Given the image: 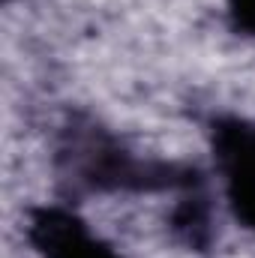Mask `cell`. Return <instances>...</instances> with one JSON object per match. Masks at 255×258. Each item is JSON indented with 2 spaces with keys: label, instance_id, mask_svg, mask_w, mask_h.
Here are the masks:
<instances>
[{
  "label": "cell",
  "instance_id": "4",
  "mask_svg": "<svg viewBox=\"0 0 255 258\" xmlns=\"http://www.w3.org/2000/svg\"><path fill=\"white\" fill-rule=\"evenodd\" d=\"M225 18L237 36L255 42V0H225Z\"/></svg>",
  "mask_w": 255,
  "mask_h": 258
},
{
  "label": "cell",
  "instance_id": "2",
  "mask_svg": "<svg viewBox=\"0 0 255 258\" xmlns=\"http://www.w3.org/2000/svg\"><path fill=\"white\" fill-rule=\"evenodd\" d=\"M204 135L216 192L228 216L255 237V117L237 111L210 114Z\"/></svg>",
  "mask_w": 255,
  "mask_h": 258
},
{
  "label": "cell",
  "instance_id": "1",
  "mask_svg": "<svg viewBox=\"0 0 255 258\" xmlns=\"http://www.w3.org/2000/svg\"><path fill=\"white\" fill-rule=\"evenodd\" d=\"M51 162L60 198L69 204L111 192H186L204 183V174L195 165L141 156L114 129L78 114L60 126Z\"/></svg>",
  "mask_w": 255,
  "mask_h": 258
},
{
  "label": "cell",
  "instance_id": "3",
  "mask_svg": "<svg viewBox=\"0 0 255 258\" xmlns=\"http://www.w3.org/2000/svg\"><path fill=\"white\" fill-rule=\"evenodd\" d=\"M24 240L36 258H126L63 198L27 210Z\"/></svg>",
  "mask_w": 255,
  "mask_h": 258
},
{
  "label": "cell",
  "instance_id": "5",
  "mask_svg": "<svg viewBox=\"0 0 255 258\" xmlns=\"http://www.w3.org/2000/svg\"><path fill=\"white\" fill-rule=\"evenodd\" d=\"M3 3H6V6H9V3H12V0H3Z\"/></svg>",
  "mask_w": 255,
  "mask_h": 258
}]
</instances>
